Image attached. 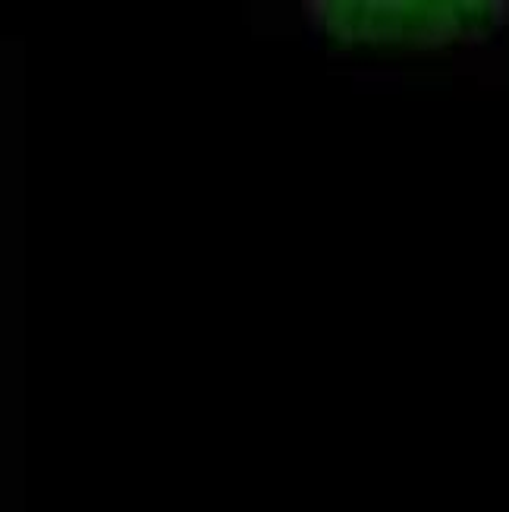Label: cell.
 I'll return each mask as SVG.
<instances>
[{"label":"cell","instance_id":"6da1fadb","mask_svg":"<svg viewBox=\"0 0 509 512\" xmlns=\"http://www.w3.org/2000/svg\"><path fill=\"white\" fill-rule=\"evenodd\" d=\"M318 26L365 44H450L497 26L494 4H318Z\"/></svg>","mask_w":509,"mask_h":512}]
</instances>
